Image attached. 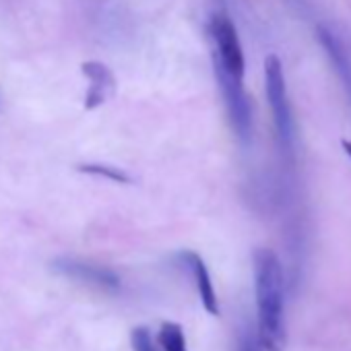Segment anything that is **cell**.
Instances as JSON below:
<instances>
[{
	"instance_id": "cell-1",
	"label": "cell",
	"mask_w": 351,
	"mask_h": 351,
	"mask_svg": "<svg viewBox=\"0 0 351 351\" xmlns=\"http://www.w3.org/2000/svg\"><path fill=\"white\" fill-rule=\"evenodd\" d=\"M254 295H256V332L263 351H283V267L269 248L254 250Z\"/></svg>"
},
{
	"instance_id": "cell-2",
	"label": "cell",
	"mask_w": 351,
	"mask_h": 351,
	"mask_svg": "<svg viewBox=\"0 0 351 351\" xmlns=\"http://www.w3.org/2000/svg\"><path fill=\"white\" fill-rule=\"evenodd\" d=\"M265 89H267V99L273 112V122L277 128V136L281 147L291 153L293 149V114L287 97V87H285V75H283V64L277 56H267L265 58Z\"/></svg>"
},
{
	"instance_id": "cell-3",
	"label": "cell",
	"mask_w": 351,
	"mask_h": 351,
	"mask_svg": "<svg viewBox=\"0 0 351 351\" xmlns=\"http://www.w3.org/2000/svg\"><path fill=\"white\" fill-rule=\"evenodd\" d=\"M209 34L213 40V62L219 64L230 75L244 79L246 62H244V52H242V44L238 38V29L223 11L211 17Z\"/></svg>"
},
{
	"instance_id": "cell-4",
	"label": "cell",
	"mask_w": 351,
	"mask_h": 351,
	"mask_svg": "<svg viewBox=\"0 0 351 351\" xmlns=\"http://www.w3.org/2000/svg\"><path fill=\"white\" fill-rule=\"evenodd\" d=\"M213 69H215V79L219 83L221 95L226 99L232 128L242 143H248L252 136V104H250L248 93L244 91V79L230 75L215 62H213Z\"/></svg>"
},
{
	"instance_id": "cell-5",
	"label": "cell",
	"mask_w": 351,
	"mask_h": 351,
	"mask_svg": "<svg viewBox=\"0 0 351 351\" xmlns=\"http://www.w3.org/2000/svg\"><path fill=\"white\" fill-rule=\"evenodd\" d=\"M52 267L56 273H60L69 279L87 283V285L97 287V289L114 291L120 287L118 275L106 267H99V265H91V263H83V261H75V258H58V261H54Z\"/></svg>"
},
{
	"instance_id": "cell-6",
	"label": "cell",
	"mask_w": 351,
	"mask_h": 351,
	"mask_svg": "<svg viewBox=\"0 0 351 351\" xmlns=\"http://www.w3.org/2000/svg\"><path fill=\"white\" fill-rule=\"evenodd\" d=\"M81 73L87 79V93H85V110H95L104 106L116 93V77L108 69V64L99 60H87L81 64Z\"/></svg>"
},
{
	"instance_id": "cell-7",
	"label": "cell",
	"mask_w": 351,
	"mask_h": 351,
	"mask_svg": "<svg viewBox=\"0 0 351 351\" xmlns=\"http://www.w3.org/2000/svg\"><path fill=\"white\" fill-rule=\"evenodd\" d=\"M316 38H318L320 46L324 48L330 64L335 66V73L339 75V79H341V83L345 87L347 97L351 99V56H349V52L345 50L343 42L330 29H326L324 25L316 27Z\"/></svg>"
},
{
	"instance_id": "cell-8",
	"label": "cell",
	"mask_w": 351,
	"mask_h": 351,
	"mask_svg": "<svg viewBox=\"0 0 351 351\" xmlns=\"http://www.w3.org/2000/svg\"><path fill=\"white\" fill-rule=\"evenodd\" d=\"M180 263L193 273V279H195V285H197V291H199V298H201L205 310L209 314H217L219 302H217V293H215V287H213V281H211L205 261L197 252H182Z\"/></svg>"
},
{
	"instance_id": "cell-9",
	"label": "cell",
	"mask_w": 351,
	"mask_h": 351,
	"mask_svg": "<svg viewBox=\"0 0 351 351\" xmlns=\"http://www.w3.org/2000/svg\"><path fill=\"white\" fill-rule=\"evenodd\" d=\"M77 169L81 173L95 176V178H104V180H110L116 184H130L132 182V178L124 169L114 167V165H106V163H81V165H77Z\"/></svg>"
},
{
	"instance_id": "cell-10",
	"label": "cell",
	"mask_w": 351,
	"mask_h": 351,
	"mask_svg": "<svg viewBox=\"0 0 351 351\" xmlns=\"http://www.w3.org/2000/svg\"><path fill=\"white\" fill-rule=\"evenodd\" d=\"M157 341L163 351H189L186 347V337L176 322H163L157 335Z\"/></svg>"
},
{
	"instance_id": "cell-11",
	"label": "cell",
	"mask_w": 351,
	"mask_h": 351,
	"mask_svg": "<svg viewBox=\"0 0 351 351\" xmlns=\"http://www.w3.org/2000/svg\"><path fill=\"white\" fill-rule=\"evenodd\" d=\"M236 351H263L258 332H254L246 322H242L240 328H238V345H236Z\"/></svg>"
},
{
	"instance_id": "cell-12",
	"label": "cell",
	"mask_w": 351,
	"mask_h": 351,
	"mask_svg": "<svg viewBox=\"0 0 351 351\" xmlns=\"http://www.w3.org/2000/svg\"><path fill=\"white\" fill-rule=\"evenodd\" d=\"M130 341H132V349H134V351H157L155 345H153L151 332H149L145 326L134 328L132 335H130Z\"/></svg>"
},
{
	"instance_id": "cell-13",
	"label": "cell",
	"mask_w": 351,
	"mask_h": 351,
	"mask_svg": "<svg viewBox=\"0 0 351 351\" xmlns=\"http://www.w3.org/2000/svg\"><path fill=\"white\" fill-rule=\"evenodd\" d=\"M341 147H343V151H345V155L351 159V141H347V138H343L341 141Z\"/></svg>"
}]
</instances>
